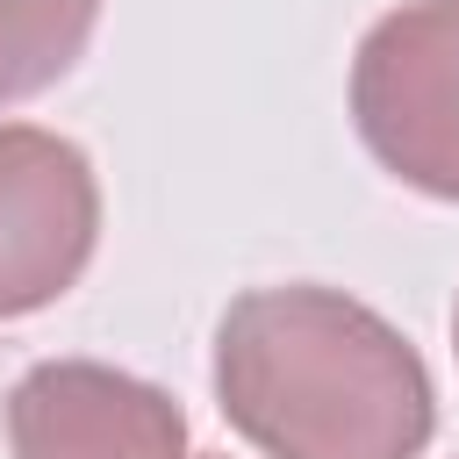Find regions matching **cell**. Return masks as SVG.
<instances>
[{"mask_svg": "<svg viewBox=\"0 0 459 459\" xmlns=\"http://www.w3.org/2000/svg\"><path fill=\"white\" fill-rule=\"evenodd\" d=\"M215 402L265 459H416L437 430L423 351L344 287H251L215 323Z\"/></svg>", "mask_w": 459, "mask_h": 459, "instance_id": "6da1fadb", "label": "cell"}, {"mask_svg": "<svg viewBox=\"0 0 459 459\" xmlns=\"http://www.w3.org/2000/svg\"><path fill=\"white\" fill-rule=\"evenodd\" d=\"M351 129L402 186L459 201V0H402L359 36Z\"/></svg>", "mask_w": 459, "mask_h": 459, "instance_id": "7a4b0ae2", "label": "cell"}, {"mask_svg": "<svg viewBox=\"0 0 459 459\" xmlns=\"http://www.w3.org/2000/svg\"><path fill=\"white\" fill-rule=\"evenodd\" d=\"M100 244L93 158L36 122H0V323L79 287Z\"/></svg>", "mask_w": 459, "mask_h": 459, "instance_id": "3957f363", "label": "cell"}, {"mask_svg": "<svg viewBox=\"0 0 459 459\" xmlns=\"http://www.w3.org/2000/svg\"><path fill=\"white\" fill-rule=\"evenodd\" d=\"M14 459H186V409L122 366L43 359L7 394Z\"/></svg>", "mask_w": 459, "mask_h": 459, "instance_id": "277c9868", "label": "cell"}, {"mask_svg": "<svg viewBox=\"0 0 459 459\" xmlns=\"http://www.w3.org/2000/svg\"><path fill=\"white\" fill-rule=\"evenodd\" d=\"M100 0H0V108L50 93L93 43Z\"/></svg>", "mask_w": 459, "mask_h": 459, "instance_id": "5b68a950", "label": "cell"}, {"mask_svg": "<svg viewBox=\"0 0 459 459\" xmlns=\"http://www.w3.org/2000/svg\"><path fill=\"white\" fill-rule=\"evenodd\" d=\"M452 351H459V308H452Z\"/></svg>", "mask_w": 459, "mask_h": 459, "instance_id": "8992f818", "label": "cell"}]
</instances>
